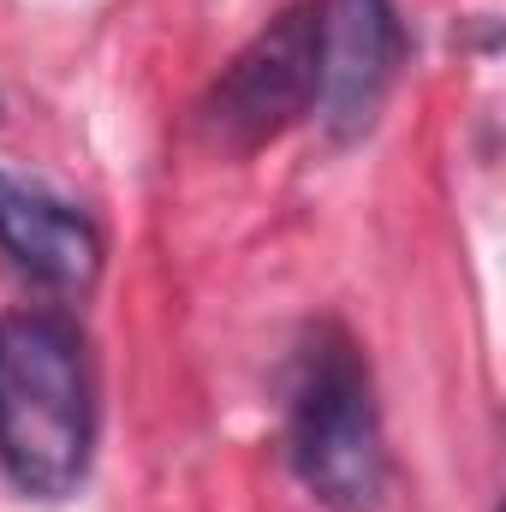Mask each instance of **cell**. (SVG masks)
Returning a JSON list of instances; mask_svg holds the SVG:
<instances>
[{
  "mask_svg": "<svg viewBox=\"0 0 506 512\" xmlns=\"http://www.w3.org/2000/svg\"><path fill=\"white\" fill-rule=\"evenodd\" d=\"M96 453V358L66 310L0 316V477L30 501H66Z\"/></svg>",
  "mask_w": 506,
  "mask_h": 512,
  "instance_id": "6da1fadb",
  "label": "cell"
},
{
  "mask_svg": "<svg viewBox=\"0 0 506 512\" xmlns=\"http://www.w3.org/2000/svg\"><path fill=\"white\" fill-rule=\"evenodd\" d=\"M286 465L328 512H381L387 435L364 346L340 322H316L292 358Z\"/></svg>",
  "mask_w": 506,
  "mask_h": 512,
  "instance_id": "7a4b0ae2",
  "label": "cell"
},
{
  "mask_svg": "<svg viewBox=\"0 0 506 512\" xmlns=\"http://www.w3.org/2000/svg\"><path fill=\"white\" fill-rule=\"evenodd\" d=\"M316 78H322L316 0H298L280 18H268L209 84L197 108L203 143H215L221 155H256L304 114H316Z\"/></svg>",
  "mask_w": 506,
  "mask_h": 512,
  "instance_id": "3957f363",
  "label": "cell"
},
{
  "mask_svg": "<svg viewBox=\"0 0 506 512\" xmlns=\"http://www.w3.org/2000/svg\"><path fill=\"white\" fill-rule=\"evenodd\" d=\"M316 48H322L316 120L334 143H352L381 120V108L399 84V66L411 54L399 6L393 0H322Z\"/></svg>",
  "mask_w": 506,
  "mask_h": 512,
  "instance_id": "277c9868",
  "label": "cell"
},
{
  "mask_svg": "<svg viewBox=\"0 0 506 512\" xmlns=\"http://www.w3.org/2000/svg\"><path fill=\"white\" fill-rule=\"evenodd\" d=\"M0 251L42 286L84 292L102 274V227L54 185L0 167Z\"/></svg>",
  "mask_w": 506,
  "mask_h": 512,
  "instance_id": "5b68a950",
  "label": "cell"
}]
</instances>
